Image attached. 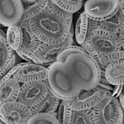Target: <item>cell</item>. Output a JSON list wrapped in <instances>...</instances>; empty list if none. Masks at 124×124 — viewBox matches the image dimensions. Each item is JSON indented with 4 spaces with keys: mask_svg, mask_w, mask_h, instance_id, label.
<instances>
[{
    "mask_svg": "<svg viewBox=\"0 0 124 124\" xmlns=\"http://www.w3.org/2000/svg\"><path fill=\"white\" fill-rule=\"evenodd\" d=\"M97 86L101 87V88H103L105 89L110 91L111 92H113L115 89V86L109 83L105 78V70H101V77H100V80H99Z\"/></svg>",
    "mask_w": 124,
    "mask_h": 124,
    "instance_id": "1f68e13d",
    "label": "cell"
},
{
    "mask_svg": "<svg viewBox=\"0 0 124 124\" xmlns=\"http://www.w3.org/2000/svg\"><path fill=\"white\" fill-rule=\"evenodd\" d=\"M0 11L1 24L9 28L20 23L24 9L22 1L2 0L0 1Z\"/></svg>",
    "mask_w": 124,
    "mask_h": 124,
    "instance_id": "8fae6325",
    "label": "cell"
},
{
    "mask_svg": "<svg viewBox=\"0 0 124 124\" xmlns=\"http://www.w3.org/2000/svg\"><path fill=\"white\" fill-rule=\"evenodd\" d=\"M17 54H16H16H15L14 56H13V58H12V60L10 61V62L7 64V66H6V68L1 72V77H3L7 72H8L10 70L12 69H13V68L16 65V61H17Z\"/></svg>",
    "mask_w": 124,
    "mask_h": 124,
    "instance_id": "d6a6232c",
    "label": "cell"
},
{
    "mask_svg": "<svg viewBox=\"0 0 124 124\" xmlns=\"http://www.w3.org/2000/svg\"><path fill=\"white\" fill-rule=\"evenodd\" d=\"M124 60V50L113 52L108 54L100 56V63L99 66L101 70H105V69L109 64L116 61Z\"/></svg>",
    "mask_w": 124,
    "mask_h": 124,
    "instance_id": "d4e9b609",
    "label": "cell"
},
{
    "mask_svg": "<svg viewBox=\"0 0 124 124\" xmlns=\"http://www.w3.org/2000/svg\"><path fill=\"white\" fill-rule=\"evenodd\" d=\"M75 34V28L72 23L70 26V33L68 38L63 43L58 45H50L42 43L41 45L35 51V54L38 56L40 61L44 64V66H49L51 64L57 61L58 55L68 46H71L73 44V36Z\"/></svg>",
    "mask_w": 124,
    "mask_h": 124,
    "instance_id": "30bf717a",
    "label": "cell"
},
{
    "mask_svg": "<svg viewBox=\"0 0 124 124\" xmlns=\"http://www.w3.org/2000/svg\"><path fill=\"white\" fill-rule=\"evenodd\" d=\"M61 101L62 100L58 97H56L48 90V95L44 100L36 106L30 108V109L32 111L33 116L39 113H48L53 115L56 113L57 109H58Z\"/></svg>",
    "mask_w": 124,
    "mask_h": 124,
    "instance_id": "2e32d148",
    "label": "cell"
},
{
    "mask_svg": "<svg viewBox=\"0 0 124 124\" xmlns=\"http://www.w3.org/2000/svg\"><path fill=\"white\" fill-rule=\"evenodd\" d=\"M20 91V84L13 78L1 85L0 105L18 101Z\"/></svg>",
    "mask_w": 124,
    "mask_h": 124,
    "instance_id": "4fadbf2b",
    "label": "cell"
},
{
    "mask_svg": "<svg viewBox=\"0 0 124 124\" xmlns=\"http://www.w3.org/2000/svg\"><path fill=\"white\" fill-rule=\"evenodd\" d=\"M70 124H95L92 109L81 111H73Z\"/></svg>",
    "mask_w": 124,
    "mask_h": 124,
    "instance_id": "603a6c76",
    "label": "cell"
},
{
    "mask_svg": "<svg viewBox=\"0 0 124 124\" xmlns=\"http://www.w3.org/2000/svg\"><path fill=\"white\" fill-rule=\"evenodd\" d=\"M48 67L28 62L21 67L13 77V78L20 83H31L46 81L48 79Z\"/></svg>",
    "mask_w": 124,
    "mask_h": 124,
    "instance_id": "7c38bea8",
    "label": "cell"
},
{
    "mask_svg": "<svg viewBox=\"0 0 124 124\" xmlns=\"http://www.w3.org/2000/svg\"><path fill=\"white\" fill-rule=\"evenodd\" d=\"M91 20L87 17L85 12H82L78 17L75 29V35L76 41L78 44H83L88 40L91 30Z\"/></svg>",
    "mask_w": 124,
    "mask_h": 124,
    "instance_id": "e0dca14e",
    "label": "cell"
},
{
    "mask_svg": "<svg viewBox=\"0 0 124 124\" xmlns=\"http://www.w3.org/2000/svg\"><path fill=\"white\" fill-rule=\"evenodd\" d=\"M46 9L48 10H49L52 14L55 15L56 16L60 17V18L62 19V20H66L67 22H70V23H72L73 14L66 13L64 11H63L62 9H61L58 6H56L53 2V1H48V6H47Z\"/></svg>",
    "mask_w": 124,
    "mask_h": 124,
    "instance_id": "83f0119b",
    "label": "cell"
},
{
    "mask_svg": "<svg viewBox=\"0 0 124 124\" xmlns=\"http://www.w3.org/2000/svg\"><path fill=\"white\" fill-rule=\"evenodd\" d=\"M0 124H7L6 122H5L4 121H3L2 119H0Z\"/></svg>",
    "mask_w": 124,
    "mask_h": 124,
    "instance_id": "f35d334b",
    "label": "cell"
},
{
    "mask_svg": "<svg viewBox=\"0 0 124 124\" xmlns=\"http://www.w3.org/2000/svg\"><path fill=\"white\" fill-rule=\"evenodd\" d=\"M27 63H28V62H20V63L17 64L13 69H12L10 70L8 72H7L3 77H1L0 85H3V84L4 83H6L8 80L13 78V77L16 74V72L20 70V69L21 67L23 66V65H25V64Z\"/></svg>",
    "mask_w": 124,
    "mask_h": 124,
    "instance_id": "4dcf8cb0",
    "label": "cell"
},
{
    "mask_svg": "<svg viewBox=\"0 0 124 124\" xmlns=\"http://www.w3.org/2000/svg\"><path fill=\"white\" fill-rule=\"evenodd\" d=\"M100 55L111 54L122 50L117 34L97 29L90 34L87 41Z\"/></svg>",
    "mask_w": 124,
    "mask_h": 124,
    "instance_id": "8992f818",
    "label": "cell"
},
{
    "mask_svg": "<svg viewBox=\"0 0 124 124\" xmlns=\"http://www.w3.org/2000/svg\"><path fill=\"white\" fill-rule=\"evenodd\" d=\"M124 28V17L120 9L109 19L99 22L98 23V29L106 30L117 35Z\"/></svg>",
    "mask_w": 124,
    "mask_h": 124,
    "instance_id": "ac0fdd59",
    "label": "cell"
},
{
    "mask_svg": "<svg viewBox=\"0 0 124 124\" xmlns=\"http://www.w3.org/2000/svg\"><path fill=\"white\" fill-rule=\"evenodd\" d=\"M73 110L69 106L66 101H61L58 107L57 119L59 124H70Z\"/></svg>",
    "mask_w": 124,
    "mask_h": 124,
    "instance_id": "cb8c5ba5",
    "label": "cell"
},
{
    "mask_svg": "<svg viewBox=\"0 0 124 124\" xmlns=\"http://www.w3.org/2000/svg\"><path fill=\"white\" fill-rule=\"evenodd\" d=\"M119 9L122 13V14L124 17V1H120V6H119Z\"/></svg>",
    "mask_w": 124,
    "mask_h": 124,
    "instance_id": "74e56055",
    "label": "cell"
},
{
    "mask_svg": "<svg viewBox=\"0 0 124 124\" xmlns=\"http://www.w3.org/2000/svg\"><path fill=\"white\" fill-rule=\"evenodd\" d=\"M48 69V79L45 81L48 89L61 100H71L80 93L81 85L66 64L56 61Z\"/></svg>",
    "mask_w": 124,
    "mask_h": 124,
    "instance_id": "7a4b0ae2",
    "label": "cell"
},
{
    "mask_svg": "<svg viewBox=\"0 0 124 124\" xmlns=\"http://www.w3.org/2000/svg\"><path fill=\"white\" fill-rule=\"evenodd\" d=\"M107 93L111 91L97 86L91 90L81 89L78 95L66 103L75 111L92 109L103 100Z\"/></svg>",
    "mask_w": 124,
    "mask_h": 124,
    "instance_id": "5b68a950",
    "label": "cell"
},
{
    "mask_svg": "<svg viewBox=\"0 0 124 124\" xmlns=\"http://www.w3.org/2000/svg\"><path fill=\"white\" fill-rule=\"evenodd\" d=\"M7 41L9 45L15 51L20 49L23 43V34L20 24L8 28L7 32Z\"/></svg>",
    "mask_w": 124,
    "mask_h": 124,
    "instance_id": "ffe728a7",
    "label": "cell"
},
{
    "mask_svg": "<svg viewBox=\"0 0 124 124\" xmlns=\"http://www.w3.org/2000/svg\"><path fill=\"white\" fill-rule=\"evenodd\" d=\"M64 63L81 85L82 89L91 90L98 85L101 70L98 63L87 52L70 55Z\"/></svg>",
    "mask_w": 124,
    "mask_h": 124,
    "instance_id": "3957f363",
    "label": "cell"
},
{
    "mask_svg": "<svg viewBox=\"0 0 124 124\" xmlns=\"http://www.w3.org/2000/svg\"><path fill=\"white\" fill-rule=\"evenodd\" d=\"M81 46L82 48H83L88 54L90 55L93 59H95L96 62L98 63V64L100 63V56L101 55L95 50V48L88 42H84L83 44H81Z\"/></svg>",
    "mask_w": 124,
    "mask_h": 124,
    "instance_id": "f546056e",
    "label": "cell"
},
{
    "mask_svg": "<svg viewBox=\"0 0 124 124\" xmlns=\"http://www.w3.org/2000/svg\"><path fill=\"white\" fill-rule=\"evenodd\" d=\"M122 87H123V85H117V86H115V89H114L113 91L112 92V96L113 97L118 99L119 96L121 92Z\"/></svg>",
    "mask_w": 124,
    "mask_h": 124,
    "instance_id": "836d02e7",
    "label": "cell"
},
{
    "mask_svg": "<svg viewBox=\"0 0 124 124\" xmlns=\"http://www.w3.org/2000/svg\"><path fill=\"white\" fill-rule=\"evenodd\" d=\"M119 103L121 104V107L124 108V85H123L122 87V90H121V92L120 93V95L119 96Z\"/></svg>",
    "mask_w": 124,
    "mask_h": 124,
    "instance_id": "d590c367",
    "label": "cell"
},
{
    "mask_svg": "<svg viewBox=\"0 0 124 124\" xmlns=\"http://www.w3.org/2000/svg\"><path fill=\"white\" fill-rule=\"evenodd\" d=\"M53 2L58 6L61 9H62L66 13L73 14L79 11L83 6V1H71V0H54Z\"/></svg>",
    "mask_w": 124,
    "mask_h": 124,
    "instance_id": "7402d4cb",
    "label": "cell"
},
{
    "mask_svg": "<svg viewBox=\"0 0 124 124\" xmlns=\"http://www.w3.org/2000/svg\"><path fill=\"white\" fill-rule=\"evenodd\" d=\"M32 32L42 43L58 45L68 38L72 23L56 16L46 9L29 20Z\"/></svg>",
    "mask_w": 124,
    "mask_h": 124,
    "instance_id": "6da1fadb",
    "label": "cell"
},
{
    "mask_svg": "<svg viewBox=\"0 0 124 124\" xmlns=\"http://www.w3.org/2000/svg\"><path fill=\"white\" fill-rule=\"evenodd\" d=\"M118 36L119 38V40H120L121 48H122V49L124 50V28L121 30V32L119 33Z\"/></svg>",
    "mask_w": 124,
    "mask_h": 124,
    "instance_id": "e575fe53",
    "label": "cell"
},
{
    "mask_svg": "<svg viewBox=\"0 0 124 124\" xmlns=\"http://www.w3.org/2000/svg\"><path fill=\"white\" fill-rule=\"evenodd\" d=\"M80 52H86V51L81 46H75V45L68 46L62 52H61L60 54L58 55V58H57V61L64 63L67 58L69 56L74 54L80 53Z\"/></svg>",
    "mask_w": 124,
    "mask_h": 124,
    "instance_id": "f1b7e54d",
    "label": "cell"
},
{
    "mask_svg": "<svg viewBox=\"0 0 124 124\" xmlns=\"http://www.w3.org/2000/svg\"><path fill=\"white\" fill-rule=\"evenodd\" d=\"M120 1L89 0L85 3L84 12L92 20L101 22L109 19L119 9Z\"/></svg>",
    "mask_w": 124,
    "mask_h": 124,
    "instance_id": "52a82bcc",
    "label": "cell"
},
{
    "mask_svg": "<svg viewBox=\"0 0 124 124\" xmlns=\"http://www.w3.org/2000/svg\"><path fill=\"white\" fill-rule=\"evenodd\" d=\"M22 1L24 11L20 22H23L30 20L31 19L42 13L47 8L49 1L25 0Z\"/></svg>",
    "mask_w": 124,
    "mask_h": 124,
    "instance_id": "9a60e30c",
    "label": "cell"
},
{
    "mask_svg": "<svg viewBox=\"0 0 124 124\" xmlns=\"http://www.w3.org/2000/svg\"><path fill=\"white\" fill-rule=\"evenodd\" d=\"M95 124H124L123 107L117 98L107 93L103 100L92 109Z\"/></svg>",
    "mask_w": 124,
    "mask_h": 124,
    "instance_id": "277c9868",
    "label": "cell"
},
{
    "mask_svg": "<svg viewBox=\"0 0 124 124\" xmlns=\"http://www.w3.org/2000/svg\"><path fill=\"white\" fill-rule=\"evenodd\" d=\"M48 93L46 81L22 84L18 101L29 108H32L44 100Z\"/></svg>",
    "mask_w": 124,
    "mask_h": 124,
    "instance_id": "9c48e42d",
    "label": "cell"
},
{
    "mask_svg": "<svg viewBox=\"0 0 124 124\" xmlns=\"http://www.w3.org/2000/svg\"><path fill=\"white\" fill-rule=\"evenodd\" d=\"M98 23L99 22L91 20V32H93L94 30L98 29Z\"/></svg>",
    "mask_w": 124,
    "mask_h": 124,
    "instance_id": "8d00e7d4",
    "label": "cell"
},
{
    "mask_svg": "<svg viewBox=\"0 0 124 124\" xmlns=\"http://www.w3.org/2000/svg\"><path fill=\"white\" fill-rule=\"evenodd\" d=\"M28 124H59V122L52 114L39 113L32 116Z\"/></svg>",
    "mask_w": 124,
    "mask_h": 124,
    "instance_id": "484cf974",
    "label": "cell"
},
{
    "mask_svg": "<svg viewBox=\"0 0 124 124\" xmlns=\"http://www.w3.org/2000/svg\"><path fill=\"white\" fill-rule=\"evenodd\" d=\"M32 116L30 108L19 101L0 105V119L8 124H28Z\"/></svg>",
    "mask_w": 124,
    "mask_h": 124,
    "instance_id": "ba28073f",
    "label": "cell"
},
{
    "mask_svg": "<svg viewBox=\"0 0 124 124\" xmlns=\"http://www.w3.org/2000/svg\"><path fill=\"white\" fill-rule=\"evenodd\" d=\"M16 51L9 45L7 38L0 36V71L1 72L10 62Z\"/></svg>",
    "mask_w": 124,
    "mask_h": 124,
    "instance_id": "44dd1931",
    "label": "cell"
},
{
    "mask_svg": "<svg viewBox=\"0 0 124 124\" xmlns=\"http://www.w3.org/2000/svg\"><path fill=\"white\" fill-rule=\"evenodd\" d=\"M19 24L23 34V43L22 47L35 52L38 47L40 46L42 42L32 32L30 26L29 21L20 22Z\"/></svg>",
    "mask_w": 124,
    "mask_h": 124,
    "instance_id": "d6986e66",
    "label": "cell"
},
{
    "mask_svg": "<svg viewBox=\"0 0 124 124\" xmlns=\"http://www.w3.org/2000/svg\"><path fill=\"white\" fill-rule=\"evenodd\" d=\"M16 52L17 56H20L21 58H23L26 62L29 63L36 64L38 65L44 66V64L40 61V60L38 58V56L35 54V53L32 50L26 49L25 48L21 47L20 49L16 50Z\"/></svg>",
    "mask_w": 124,
    "mask_h": 124,
    "instance_id": "4316f807",
    "label": "cell"
},
{
    "mask_svg": "<svg viewBox=\"0 0 124 124\" xmlns=\"http://www.w3.org/2000/svg\"><path fill=\"white\" fill-rule=\"evenodd\" d=\"M123 109H124V108H123Z\"/></svg>",
    "mask_w": 124,
    "mask_h": 124,
    "instance_id": "ab89813d",
    "label": "cell"
},
{
    "mask_svg": "<svg viewBox=\"0 0 124 124\" xmlns=\"http://www.w3.org/2000/svg\"><path fill=\"white\" fill-rule=\"evenodd\" d=\"M105 78L114 86L124 85V60L109 64L105 70Z\"/></svg>",
    "mask_w": 124,
    "mask_h": 124,
    "instance_id": "5bb4252c",
    "label": "cell"
}]
</instances>
